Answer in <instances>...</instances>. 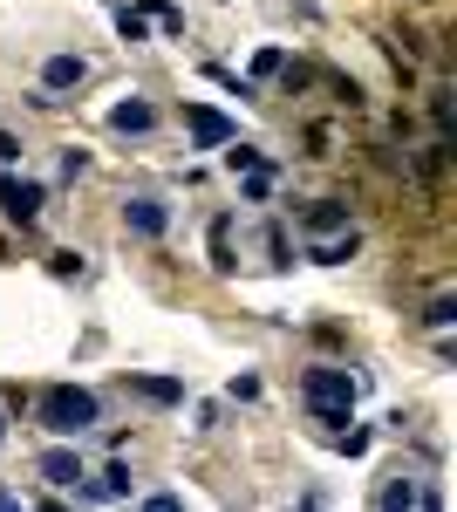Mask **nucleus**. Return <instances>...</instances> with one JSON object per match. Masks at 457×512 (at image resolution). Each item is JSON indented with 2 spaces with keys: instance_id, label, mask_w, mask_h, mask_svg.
<instances>
[{
  "instance_id": "obj_1",
  "label": "nucleus",
  "mask_w": 457,
  "mask_h": 512,
  "mask_svg": "<svg viewBox=\"0 0 457 512\" xmlns=\"http://www.w3.org/2000/svg\"><path fill=\"white\" fill-rule=\"evenodd\" d=\"M103 424V403L96 390H76V383H55V390L41 396V431L48 437H82Z\"/></svg>"
},
{
  "instance_id": "obj_2",
  "label": "nucleus",
  "mask_w": 457,
  "mask_h": 512,
  "mask_svg": "<svg viewBox=\"0 0 457 512\" xmlns=\"http://www.w3.org/2000/svg\"><path fill=\"white\" fill-rule=\"evenodd\" d=\"M355 376L348 369H335V362H321V369H307L301 376V396H307V410L321 417V424H348V410H355Z\"/></svg>"
},
{
  "instance_id": "obj_3",
  "label": "nucleus",
  "mask_w": 457,
  "mask_h": 512,
  "mask_svg": "<svg viewBox=\"0 0 457 512\" xmlns=\"http://www.w3.org/2000/svg\"><path fill=\"white\" fill-rule=\"evenodd\" d=\"M41 205H48V192H41L35 178L0 171V219H7V226H21V233H28V226L41 219Z\"/></svg>"
},
{
  "instance_id": "obj_4",
  "label": "nucleus",
  "mask_w": 457,
  "mask_h": 512,
  "mask_svg": "<svg viewBox=\"0 0 457 512\" xmlns=\"http://www.w3.org/2000/svg\"><path fill=\"white\" fill-rule=\"evenodd\" d=\"M185 130H191V144H198V151H219V144H232V137H239V123L219 117L212 103H185Z\"/></svg>"
},
{
  "instance_id": "obj_5",
  "label": "nucleus",
  "mask_w": 457,
  "mask_h": 512,
  "mask_svg": "<svg viewBox=\"0 0 457 512\" xmlns=\"http://www.w3.org/2000/svg\"><path fill=\"white\" fill-rule=\"evenodd\" d=\"M123 226L137 239H164L171 233V205L164 198H123Z\"/></svg>"
},
{
  "instance_id": "obj_6",
  "label": "nucleus",
  "mask_w": 457,
  "mask_h": 512,
  "mask_svg": "<svg viewBox=\"0 0 457 512\" xmlns=\"http://www.w3.org/2000/svg\"><path fill=\"white\" fill-rule=\"evenodd\" d=\"M82 82H89V62H82V55H48V62H41V96H55V103H62L69 89H82Z\"/></svg>"
},
{
  "instance_id": "obj_7",
  "label": "nucleus",
  "mask_w": 457,
  "mask_h": 512,
  "mask_svg": "<svg viewBox=\"0 0 457 512\" xmlns=\"http://www.w3.org/2000/svg\"><path fill=\"white\" fill-rule=\"evenodd\" d=\"M348 226H355V219H348L342 198H321V205H307V212H301V233L307 239H335V233H348Z\"/></svg>"
},
{
  "instance_id": "obj_8",
  "label": "nucleus",
  "mask_w": 457,
  "mask_h": 512,
  "mask_svg": "<svg viewBox=\"0 0 457 512\" xmlns=\"http://www.w3.org/2000/svg\"><path fill=\"white\" fill-rule=\"evenodd\" d=\"M55 492H76L82 485V451H69V444H55V451H41V465H35Z\"/></svg>"
},
{
  "instance_id": "obj_9",
  "label": "nucleus",
  "mask_w": 457,
  "mask_h": 512,
  "mask_svg": "<svg viewBox=\"0 0 457 512\" xmlns=\"http://www.w3.org/2000/svg\"><path fill=\"white\" fill-rule=\"evenodd\" d=\"M137 485H130V465H110L103 478H89L82 472V485H76V499H96V506H116V499H130Z\"/></svg>"
},
{
  "instance_id": "obj_10",
  "label": "nucleus",
  "mask_w": 457,
  "mask_h": 512,
  "mask_svg": "<svg viewBox=\"0 0 457 512\" xmlns=\"http://www.w3.org/2000/svg\"><path fill=\"white\" fill-rule=\"evenodd\" d=\"M123 383L144 396V403H164V410H171V403H185V376H144V369H130Z\"/></svg>"
},
{
  "instance_id": "obj_11",
  "label": "nucleus",
  "mask_w": 457,
  "mask_h": 512,
  "mask_svg": "<svg viewBox=\"0 0 457 512\" xmlns=\"http://www.w3.org/2000/svg\"><path fill=\"white\" fill-rule=\"evenodd\" d=\"M110 130H116V137H151L157 110L144 103V96H130V103H116V110H110Z\"/></svg>"
},
{
  "instance_id": "obj_12",
  "label": "nucleus",
  "mask_w": 457,
  "mask_h": 512,
  "mask_svg": "<svg viewBox=\"0 0 457 512\" xmlns=\"http://www.w3.org/2000/svg\"><path fill=\"white\" fill-rule=\"evenodd\" d=\"M355 246H362V239L348 226V233H335V239H307V260H314V267H342V260H355Z\"/></svg>"
},
{
  "instance_id": "obj_13",
  "label": "nucleus",
  "mask_w": 457,
  "mask_h": 512,
  "mask_svg": "<svg viewBox=\"0 0 457 512\" xmlns=\"http://www.w3.org/2000/svg\"><path fill=\"white\" fill-rule=\"evenodd\" d=\"M232 219H212V274H232Z\"/></svg>"
},
{
  "instance_id": "obj_14",
  "label": "nucleus",
  "mask_w": 457,
  "mask_h": 512,
  "mask_svg": "<svg viewBox=\"0 0 457 512\" xmlns=\"http://www.w3.org/2000/svg\"><path fill=\"white\" fill-rule=\"evenodd\" d=\"M219 151H226L232 178H239V171H260V144H239V137H232V144H219Z\"/></svg>"
},
{
  "instance_id": "obj_15",
  "label": "nucleus",
  "mask_w": 457,
  "mask_h": 512,
  "mask_svg": "<svg viewBox=\"0 0 457 512\" xmlns=\"http://www.w3.org/2000/svg\"><path fill=\"white\" fill-rule=\"evenodd\" d=\"M116 35L137 48V41H151V28H144V14H137V7H116Z\"/></svg>"
},
{
  "instance_id": "obj_16",
  "label": "nucleus",
  "mask_w": 457,
  "mask_h": 512,
  "mask_svg": "<svg viewBox=\"0 0 457 512\" xmlns=\"http://www.w3.org/2000/svg\"><path fill=\"white\" fill-rule=\"evenodd\" d=\"M451 321H457V301H451V294H437V301L423 308V328H437V335H444Z\"/></svg>"
},
{
  "instance_id": "obj_17",
  "label": "nucleus",
  "mask_w": 457,
  "mask_h": 512,
  "mask_svg": "<svg viewBox=\"0 0 457 512\" xmlns=\"http://www.w3.org/2000/svg\"><path fill=\"white\" fill-rule=\"evenodd\" d=\"M130 7H137V14H157V21H164V28H171V35H178V28H185V14H178V7H171V0H130Z\"/></svg>"
},
{
  "instance_id": "obj_18",
  "label": "nucleus",
  "mask_w": 457,
  "mask_h": 512,
  "mask_svg": "<svg viewBox=\"0 0 457 512\" xmlns=\"http://www.w3.org/2000/svg\"><path fill=\"white\" fill-rule=\"evenodd\" d=\"M48 274L55 280H82V253H48Z\"/></svg>"
},
{
  "instance_id": "obj_19",
  "label": "nucleus",
  "mask_w": 457,
  "mask_h": 512,
  "mask_svg": "<svg viewBox=\"0 0 457 512\" xmlns=\"http://www.w3.org/2000/svg\"><path fill=\"white\" fill-rule=\"evenodd\" d=\"M253 76H287V55H280V48H260V55H253Z\"/></svg>"
},
{
  "instance_id": "obj_20",
  "label": "nucleus",
  "mask_w": 457,
  "mask_h": 512,
  "mask_svg": "<svg viewBox=\"0 0 457 512\" xmlns=\"http://www.w3.org/2000/svg\"><path fill=\"white\" fill-rule=\"evenodd\" d=\"M382 506H417V485L403 478V485H382Z\"/></svg>"
},
{
  "instance_id": "obj_21",
  "label": "nucleus",
  "mask_w": 457,
  "mask_h": 512,
  "mask_svg": "<svg viewBox=\"0 0 457 512\" xmlns=\"http://www.w3.org/2000/svg\"><path fill=\"white\" fill-rule=\"evenodd\" d=\"M82 171H89V151H76V144H69V151H62V178H82Z\"/></svg>"
},
{
  "instance_id": "obj_22",
  "label": "nucleus",
  "mask_w": 457,
  "mask_h": 512,
  "mask_svg": "<svg viewBox=\"0 0 457 512\" xmlns=\"http://www.w3.org/2000/svg\"><path fill=\"white\" fill-rule=\"evenodd\" d=\"M14 158H21V144H14V137L0 130V164H14Z\"/></svg>"
},
{
  "instance_id": "obj_23",
  "label": "nucleus",
  "mask_w": 457,
  "mask_h": 512,
  "mask_svg": "<svg viewBox=\"0 0 457 512\" xmlns=\"http://www.w3.org/2000/svg\"><path fill=\"white\" fill-rule=\"evenodd\" d=\"M7 506H21V499H14V492H7V485H0V512H7Z\"/></svg>"
},
{
  "instance_id": "obj_24",
  "label": "nucleus",
  "mask_w": 457,
  "mask_h": 512,
  "mask_svg": "<svg viewBox=\"0 0 457 512\" xmlns=\"http://www.w3.org/2000/svg\"><path fill=\"white\" fill-rule=\"evenodd\" d=\"M0 444H7V424H0Z\"/></svg>"
}]
</instances>
